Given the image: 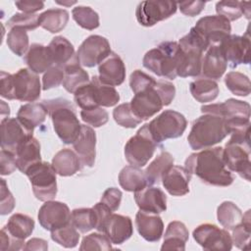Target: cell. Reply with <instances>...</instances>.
I'll return each instance as SVG.
<instances>
[{
  "label": "cell",
  "mask_w": 251,
  "mask_h": 251,
  "mask_svg": "<svg viewBox=\"0 0 251 251\" xmlns=\"http://www.w3.org/2000/svg\"><path fill=\"white\" fill-rule=\"evenodd\" d=\"M217 218L226 229L232 230L242 222L243 214L233 202L224 201L217 209Z\"/></svg>",
  "instance_id": "obj_40"
},
{
  "label": "cell",
  "mask_w": 251,
  "mask_h": 251,
  "mask_svg": "<svg viewBox=\"0 0 251 251\" xmlns=\"http://www.w3.org/2000/svg\"><path fill=\"white\" fill-rule=\"evenodd\" d=\"M7 25L10 28L20 27L25 30H33L39 26V15L17 13L9 19Z\"/></svg>",
  "instance_id": "obj_48"
},
{
  "label": "cell",
  "mask_w": 251,
  "mask_h": 251,
  "mask_svg": "<svg viewBox=\"0 0 251 251\" xmlns=\"http://www.w3.org/2000/svg\"><path fill=\"white\" fill-rule=\"evenodd\" d=\"M129 104L133 114L141 121L148 120L166 106L164 98L156 84L134 94Z\"/></svg>",
  "instance_id": "obj_17"
},
{
  "label": "cell",
  "mask_w": 251,
  "mask_h": 251,
  "mask_svg": "<svg viewBox=\"0 0 251 251\" xmlns=\"http://www.w3.org/2000/svg\"><path fill=\"white\" fill-rule=\"evenodd\" d=\"M134 200L139 210L147 213L160 214L167 210V196L165 192L153 185L134 192Z\"/></svg>",
  "instance_id": "obj_21"
},
{
  "label": "cell",
  "mask_w": 251,
  "mask_h": 251,
  "mask_svg": "<svg viewBox=\"0 0 251 251\" xmlns=\"http://www.w3.org/2000/svg\"><path fill=\"white\" fill-rule=\"evenodd\" d=\"M189 232L185 225L178 221H173L168 225L164 235V243L161 250H185Z\"/></svg>",
  "instance_id": "obj_31"
},
{
  "label": "cell",
  "mask_w": 251,
  "mask_h": 251,
  "mask_svg": "<svg viewBox=\"0 0 251 251\" xmlns=\"http://www.w3.org/2000/svg\"><path fill=\"white\" fill-rule=\"evenodd\" d=\"M80 118L84 123L92 126L93 127H100L108 122L109 115L107 111L104 110L102 107H95L91 109L81 110Z\"/></svg>",
  "instance_id": "obj_51"
},
{
  "label": "cell",
  "mask_w": 251,
  "mask_h": 251,
  "mask_svg": "<svg viewBox=\"0 0 251 251\" xmlns=\"http://www.w3.org/2000/svg\"><path fill=\"white\" fill-rule=\"evenodd\" d=\"M186 126L187 122L182 114L175 110H165L148 124V128L158 144L167 139L181 136Z\"/></svg>",
  "instance_id": "obj_11"
},
{
  "label": "cell",
  "mask_w": 251,
  "mask_h": 251,
  "mask_svg": "<svg viewBox=\"0 0 251 251\" xmlns=\"http://www.w3.org/2000/svg\"><path fill=\"white\" fill-rule=\"evenodd\" d=\"M34 226L35 224L31 217L25 214L17 213L10 217L5 227L8 232L14 237L20 240H25L29 235H31L34 229Z\"/></svg>",
  "instance_id": "obj_38"
},
{
  "label": "cell",
  "mask_w": 251,
  "mask_h": 251,
  "mask_svg": "<svg viewBox=\"0 0 251 251\" xmlns=\"http://www.w3.org/2000/svg\"><path fill=\"white\" fill-rule=\"evenodd\" d=\"M119 183L126 191L135 192L148 185L145 172L139 167L126 166L119 174Z\"/></svg>",
  "instance_id": "obj_33"
},
{
  "label": "cell",
  "mask_w": 251,
  "mask_h": 251,
  "mask_svg": "<svg viewBox=\"0 0 251 251\" xmlns=\"http://www.w3.org/2000/svg\"><path fill=\"white\" fill-rule=\"evenodd\" d=\"M32 133L33 129L18 118H6L1 121V148L15 154L18 146Z\"/></svg>",
  "instance_id": "obj_19"
},
{
  "label": "cell",
  "mask_w": 251,
  "mask_h": 251,
  "mask_svg": "<svg viewBox=\"0 0 251 251\" xmlns=\"http://www.w3.org/2000/svg\"><path fill=\"white\" fill-rule=\"evenodd\" d=\"M80 160L75 152L64 148L57 152L52 159V167L61 176H70L80 170Z\"/></svg>",
  "instance_id": "obj_32"
},
{
  "label": "cell",
  "mask_w": 251,
  "mask_h": 251,
  "mask_svg": "<svg viewBox=\"0 0 251 251\" xmlns=\"http://www.w3.org/2000/svg\"><path fill=\"white\" fill-rule=\"evenodd\" d=\"M122 196H123V193L120 189L116 187H110L104 191L100 202L106 205L112 212H115L120 207Z\"/></svg>",
  "instance_id": "obj_54"
},
{
  "label": "cell",
  "mask_w": 251,
  "mask_h": 251,
  "mask_svg": "<svg viewBox=\"0 0 251 251\" xmlns=\"http://www.w3.org/2000/svg\"><path fill=\"white\" fill-rule=\"evenodd\" d=\"M1 175L2 176H8L14 173V171L17 168V163H16V157L15 154L2 149L1 150Z\"/></svg>",
  "instance_id": "obj_57"
},
{
  "label": "cell",
  "mask_w": 251,
  "mask_h": 251,
  "mask_svg": "<svg viewBox=\"0 0 251 251\" xmlns=\"http://www.w3.org/2000/svg\"><path fill=\"white\" fill-rule=\"evenodd\" d=\"M113 118L119 126L126 128H133L142 122L133 114L129 103H124L116 107L113 111Z\"/></svg>",
  "instance_id": "obj_47"
},
{
  "label": "cell",
  "mask_w": 251,
  "mask_h": 251,
  "mask_svg": "<svg viewBox=\"0 0 251 251\" xmlns=\"http://www.w3.org/2000/svg\"><path fill=\"white\" fill-rule=\"evenodd\" d=\"M75 102L81 110L95 107H112L120 101V94L114 86L104 84L97 75L77 89L75 93Z\"/></svg>",
  "instance_id": "obj_7"
},
{
  "label": "cell",
  "mask_w": 251,
  "mask_h": 251,
  "mask_svg": "<svg viewBox=\"0 0 251 251\" xmlns=\"http://www.w3.org/2000/svg\"><path fill=\"white\" fill-rule=\"evenodd\" d=\"M0 103H1V118H2V120L9 118V115H10L9 106L3 100H1Z\"/></svg>",
  "instance_id": "obj_62"
},
{
  "label": "cell",
  "mask_w": 251,
  "mask_h": 251,
  "mask_svg": "<svg viewBox=\"0 0 251 251\" xmlns=\"http://www.w3.org/2000/svg\"><path fill=\"white\" fill-rule=\"evenodd\" d=\"M201 112L202 114H213L223 118L229 133L250 126V105L245 101L229 98L223 103L204 105L201 107Z\"/></svg>",
  "instance_id": "obj_8"
},
{
  "label": "cell",
  "mask_w": 251,
  "mask_h": 251,
  "mask_svg": "<svg viewBox=\"0 0 251 251\" xmlns=\"http://www.w3.org/2000/svg\"><path fill=\"white\" fill-rule=\"evenodd\" d=\"M180 60V47L178 42L164 41L156 48L146 52L142 64L144 68L158 76L175 79L177 76V69Z\"/></svg>",
  "instance_id": "obj_5"
},
{
  "label": "cell",
  "mask_w": 251,
  "mask_h": 251,
  "mask_svg": "<svg viewBox=\"0 0 251 251\" xmlns=\"http://www.w3.org/2000/svg\"><path fill=\"white\" fill-rule=\"evenodd\" d=\"M17 8L25 14H34L35 12L42 10L44 8V3L41 1H17L15 2Z\"/></svg>",
  "instance_id": "obj_60"
},
{
  "label": "cell",
  "mask_w": 251,
  "mask_h": 251,
  "mask_svg": "<svg viewBox=\"0 0 251 251\" xmlns=\"http://www.w3.org/2000/svg\"><path fill=\"white\" fill-rule=\"evenodd\" d=\"M54 66L65 68L71 63L77 61L73 44L63 36L54 37L48 45Z\"/></svg>",
  "instance_id": "obj_30"
},
{
  "label": "cell",
  "mask_w": 251,
  "mask_h": 251,
  "mask_svg": "<svg viewBox=\"0 0 251 251\" xmlns=\"http://www.w3.org/2000/svg\"><path fill=\"white\" fill-rule=\"evenodd\" d=\"M57 3L58 4H61V5H69V6H71V5H73V4H75V1H72V2H59V1H57Z\"/></svg>",
  "instance_id": "obj_64"
},
{
  "label": "cell",
  "mask_w": 251,
  "mask_h": 251,
  "mask_svg": "<svg viewBox=\"0 0 251 251\" xmlns=\"http://www.w3.org/2000/svg\"><path fill=\"white\" fill-rule=\"evenodd\" d=\"M64 73L63 86L70 93L75 94L77 89L90 81L88 73L80 67L78 60L65 67Z\"/></svg>",
  "instance_id": "obj_34"
},
{
  "label": "cell",
  "mask_w": 251,
  "mask_h": 251,
  "mask_svg": "<svg viewBox=\"0 0 251 251\" xmlns=\"http://www.w3.org/2000/svg\"><path fill=\"white\" fill-rule=\"evenodd\" d=\"M69 22V13L64 9H49L39 15V25L51 33L62 31Z\"/></svg>",
  "instance_id": "obj_39"
},
{
  "label": "cell",
  "mask_w": 251,
  "mask_h": 251,
  "mask_svg": "<svg viewBox=\"0 0 251 251\" xmlns=\"http://www.w3.org/2000/svg\"><path fill=\"white\" fill-rule=\"evenodd\" d=\"M243 16L246 17L247 20L250 19V2H241Z\"/></svg>",
  "instance_id": "obj_63"
},
{
  "label": "cell",
  "mask_w": 251,
  "mask_h": 251,
  "mask_svg": "<svg viewBox=\"0 0 251 251\" xmlns=\"http://www.w3.org/2000/svg\"><path fill=\"white\" fill-rule=\"evenodd\" d=\"M24 60L29 70L35 74H42L54 66L48 46L33 43L29 46Z\"/></svg>",
  "instance_id": "obj_29"
},
{
  "label": "cell",
  "mask_w": 251,
  "mask_h": 251,
  "mask_svg": "<svg viewBox=\"0 0 251 251\" xmlns=\"http://www.w3.org/2000/svg\"><path fill=\"white\" fill-rule=\"evenodd\" d=\"M227 89L237 96H248L251 91V82L247 75L239 72H229L225 76Z\"/></svg>",
  "instance_id": "obj_43"
},
{
  "label": "cell",
  "mask_w": 251,
  "mask_h": 251,
  "mask_svg": "<svg viewBox=\"0 0 251 251\" xmlns=\"http://www.w3.org/2000/svg\"><path fill=\"white\" fill-rule=\"evenodd\" d=\"M250 143L229 141L224 149V159L230 172L237 173L241 177L250 180L251 162H250Z\"/></svg>",
  "instance_id": "obj_16"
},
{
  "label": "cell",
  "mask_w": 251,
  "mask_h": 251,
  "mask_svg": "<svg viewBox=\"0 0 251 251\" xmlns=\"http://www.w3.org/2000/svg\"><path fill=\"white\" fill-rule=\"evenodd\" d=\"M110 239L106 236V234L103 233H90L89 235H86L83 237L81 244L79 246V250H110L112 249Z\"/></svg>",
  "instance_id": "obj_49"
},
{
  "label": "cell",
  "mask_w": 251,
  "mask_h": 251,
  "mask_svg": "<svg viewBox=\"0 0 251 251\" xmlns=\"http://www.w3.org/2000/svg\"><path fill=\"white\" fill-rule=\"evenodd\" d=\"M251 234V217L250 210L243 215L242 222L232 229V243L239 249H248Z\"/></svg>",
  "instance_id": "obj_45"
},
{
  "label": "cell",
  "mask_w": 251,
  "mask_h": 251,
  "mask_svg": "<svg viewBox=\"0 0 251 251\" xmlns=\"http://www.w3.org/2000/svg\"><path fill=\"white\" fill-rule=\"evenodd\" d=\"M192 235L194 240L205 250L229 251L232 248L229 232L215 225H200L193 230Z\"/></svg>",
  "instance_id": "obj_13"
},
{
  "label": "cell",
  "mask_w": 251,
  "mask_h": 251,
  "mask_svg": "<svg viewBox=\"0 0 251 251\" xmlns=\"http://www.w3.org/2000/svg\"><path fill=\"white\" fill-rule=\"evenodd\" d=\"M42 103L48 110L53 128L59 138L65 144H73L81 129L74 105L64 98L44 100Z\"/></svg>",
  "instance_id": "obj_3"
},
{
  "label": "cell",
  "mask_w": 251,
  "mask_h": 251,
  "mask_svg": "<svg viewBox=\"0 0 251 251\" xmlns=\"http://www.w3.org/2000/svg\"><path fill=\"white\" fill-rule=\"evenodd\" d=\"M227 68V63L219 45H212L207 49L202 58L201 73L206 78L219 79L223 76Z\"/></svg>",
  "instance_id": "obj_28"
},
{
  "label": "cell",
  "mask_w": 251,
  "mask_h": 251,
  "mask_svg": "<svg viewBox=\"0 0 251 251\" xmlns=\"http://www.w3.org/2000/svg\"><path fill=\"white\" fill-rule=\"evenodd\" d=\"M51 238L53 241L65 248H74L78 243L79 233L78 230L70 222L63 226L52 230Z\"/></svg>",
  "instance_id": "obj_42"
},
{
  "label": "cell",
  "mask_w": 251,
  "mask_h": 251,
  "mask_svg": "<svg viewBox=\"0 0 251 251\" xmlns=\"http://www.w3.org/2000/svg\"><path fill=\"white\" fill-rule=\"evenodd\" d=\"M82 166L93 167L96 157V133L92 127L81 125L80 132L73 143Z\"/></svg>",
  "instance_id": "obj_23"
},
{
  "label": "cell",
  "mask_w": 251,
  "mask_h": 251,
  "mask_svg": "<svg viewBox=\"0 0 251 251\" xmlns=\"http://www.w3.org/2000/svg\"><path fill=\"white\" fill-rule=\"evenodd\" d=\"M64 69L58 66H52L45 72L42 77V89L48 90L59 86L64 80Z\"/></svg>",
  "instance_id": "obj_53"
},
{
  "label": "cell",
  "mask_w": 251,
  "mask_h": 251,
  "mask_svg": "<svg viewBox=\"0 0 251 251\" xmlns=\"http://www.w3.org/2000/svg\"><path fill=\"white\" fill-rule=\"evenodd\" d=\"M7 45L17 56L25 55L28 46V35L26 31L20 27H13L7 35Z\"/></svg>",
  "instance_id": "obj_46"
},
{
  "label": "cell",
  "mask_w": 251,
  "mask_h": 251,
  "mask_svg": "<svg viewBox=\"0 0 251 251\" xmlns=\"http://www.w3.org/2000/svg\"><path fill=\"white\" fill-rule=\"evenodd\" d=\"M37 218L44 229L52 231L71 222V211L67 204L50 200L40 207Z\"/></svg>",
  "instance_id": "obj_20"
},
{
  "label": "cell",
  "mask_w": 251,
  "mask_h": 251,
  "mask_svg": "<svg viewBox=\"0 0 251 251\" xmlns=\"http://www.w3.org/2000/svg\"><path fill=\"white\" fill-rule=\"evenodd\" d=\"M191 174L180 166H172L163 176L162 183L173 196H183L189 192Z\"/></svg>",
  "instance_id": "obj_26"
},
{
  "label": "cell",
  "mask_w": 251,
  "mask_h": 251,
  "mask_svg": "<svg viewBox=\"0 0 251 251\" xmlns=\"http://www.w3.org/2000/svg\"><path fill=\"white\" fill-rule=\"evenodd\" d=\"M15 157L17 168L25 175L29 168L41 162L40 144L38 140L33 136L25 140L18 146L15 152Z\"/></svg>",
  "instance_id": "obj_27"
},
{
  "label": "cell",
  "mask_w": 251,
  "mask_h": 251,
  "mask_svg": "<svg viewBox=\"0 0 251 251\" xmlns=\"http://www.w3.org/2000/svg\"><path fill=\"white\" fill-rule=\"evenodd\" d=\"M216 12L228 22L238 20L243 16L241 2L238 1H220L216 4Z\"/></svg>",
  "instance_id": "obj_50"
},
{
  "label": "cell",
  "mask_w": 251,
  "mask_h": 251,
  "mask_svg": "<svg viewBox=\"0 0 251 251\" xmlns=\"http://www.w3.org/2000/svg\"><path fill=\"white\" fill-rule=\"evenodd\" d=\"M98 72L100 81L107 85H121L126 78V66L124 61L115 52H111L99 65Z\"/></svg>",
  "instance_id": "obj_24"
},
{
  "label": "cell",
  "mask_w": 251,
  "mask_h": 251,
  "mask_svg": "<svg viewBox=\"0 0 251 251\" xmlns=\"http://www.w3.org/2000/svg\"><path fill=\"white\" fill-rule=\"evenodd\" d=\"M96 215L92 208L75 209L71 213V223L81 233L96 227Z\"/></svg>",
  "instance_id": "obj_41"
},
{
  "label": "cell",
  "mask_w": 251,
  "mask_h": 251,
  "mask_svg": "<svg viewBox=\"0 0 251 251\" xmlns=\"http://www.w3.org/2000/svg\"><path fill=\"white\" fill-rule=\"evenodd\" d=\"M1 212L2 216L11 213L15 208V198L8 189L7 183L4 178H1Z\"/></svg>",
  "instance_id": "obj_56"
},
{
  "label": "cell",
  "mask_w": 251,
  "mask_h": 251,
  "mask_svg": "<svg viewBox=\"0 0 251 251\" xmlns=\"http://www.w3.org/2000/svg\"><path fill=\"white\" fill-rule=\"evenodd\" d=\"M180 47V60L177 69V76H197L201 74L203 52L208 45L195 32L193 27L178 41Z\"/></svg>",
  "instance_id": "obj_6"
},
{
  "label": "cell",
  "mask_w": 251,
  "mask_h": 251,
  "mask_svg": "<svg viewBox=\"0 0 251 251\" xmlns=\"http://www.w3.org/2000/svg\"><path fill=\"white\" fill-rule=\"evenodd\" d=\"M135 226L138 233L149 242H157L164 231V223L158 214L139 210L135 215Z\"/></svg>",
  "instance_id": "obj_25"
},
{
  "label": "cell",
  "mask_w": 251,
  "mask_h": 251,
  "mask_svg": "<svg viewBox=\"0 0 251 251\" xmlns=\"http://www.w3.org/2000/svg\"><path fill=\"white\" fill-rule=\"evenodd\" d=\"M177 9L175 1H142L135 10L137 22L143 26H153L173 16Z\"/></svg>",
  "instance_id": "obj_14"
},
{
  "label": "cell",
  "mask_w": 251,
  "mask_h": 251,
  "mask_svg": "<svg viewBox=\"0 0 251 251\" xmlns=\"http://www.w3.org/2000/svg\"><path fill=\"white\" fill-rule=\"evenodd\" d=\"M0 78V94L3 98L34 102L40 97V79L37 74L28 69H21L14 75L2 71Z\"/></svg>",
  "instance_id": "obj_2"
},
{
  "label": "cell",
  "mask_w": 251,
  "mask_h": 251,
  "mask_svg": "<svg viewBox=\"0 0 251 251\" xmlns=\"http://www.w3.org/2000/svg\"><path fill=\"white\" fill-rule=\"evenodd\" d=\"M102 232L113 244H123L133 233L131 219L127 216L112 213L105 221Z\"/></svg>",
  "instance_id": "obj_22"
},
{
  "label": "cell",
  "mask_w": 251,
  "mask_h": 251,
  "mask_svg": "<svg viewBox=\"0 0 251 251\" xmlns=\"http://www.w3.org/2000/svg\"><path fill=\"white\" fill-rule=\"evenodd\" d=\"M48 110L43 103H27L20 107L17 118L31 129L40 126L46 119Z\"/></svg>",
  "instance_id": "obj_36"
},
{
  "label": "cell",
  "mask_w": 251,
  "mask_h": 251,
  "mask_svg": "<svg viewBox=\"0 0 251 251\" xmlns=\"http://www.w3.org/2000/svg\"><path fill=\"white\" fill-rule=\"evenodd\" d=\"M25 247V240H20L13 235H11L5 226L1 229V235H0V250L6 251V250H20L24 249Z\"/></svg>",
  "instance_id": "obj_55"
},
{
  "label": "cell",
  "mask_w": 251,
  "mask_h": 251,
  "mask_svg": "<svg viewBox=\"0 0 251 251\" xmlns=\"http://www.w3.org/2000/svg\"><path fill=\"white\" fill-rule=\"evenodd\" d=\"M92 209L95 212L96 215V229L100 232H102L103 230V226L105 221L107 220V218L113 213L106 205H104L102 202H98L97 204H95Z\"/></svg>",
  "instance_id": "obj_59"
},
{
  "label": "cell",
  "mask_w": 251,
  "mask_h": 251,
  "mask_svg": "<svg viewBox=\"0 0 251 251\" xmlns=\"http://www.w3.org/2000/svg\"><path fill=\"white\" fill-rule=\"evenodd\" d=\"M174 161L175 159L171 153L167 151L160 153L144 171L148 185L158 184L165 173L174 165Z\"/></svg>",
  "instance_id": "obj_35"
},
{
  "label": "cell",
  "mask_w": 251,
  "mask_h": 251,
  "mask_svg": "<svg viewBox=\"0 0 251 251\" xmlns=\"http://www.w3.org/2000/svg\"><path fill=\"white\" fill-rule=\"evenodd\" d=\"M205 2L203 1H183L177 3L180 12L189 17H194L199 15L205 8Z\"/></svg>",
  "instance_id": "obj_58"
},
{
  "label": "cell",
  "mask_w": 251,
  "mask_h": 251,
  "mask_svg": "<svg viewBox=\"0 0 251 251\" xmlns=\"http://www.w3.org/2000/svg\"><path fill=\"white\" fill-rule=\"evenodd\" d=\"M109 41L101 35H90L78 47L76 56L81 66L93 68L100 65L111 53Z\"/></svg>",
  "instance_id": "obj_15"
},
{
  "label": "cell",
  "mask_w": 251,
  "mask_h": 251,
  "mask_svg": "<svg viewBox=\"0 0 251 251\" xmlns=\"http://www.w3.org/2000/svg\"><path fill=\"white\" fill-rule=\"evenodd\" d=\"M219 46L230 68L250 63V38L248 33L243 36L230 34Z\"/></svg>",
  "instance_id": "obj_18"
},
{
  "label": "cell",
  "mask_w": 251,
  "mask_h": 251,
  "mask_svg": "<svg viewBox=\"0 0 251 251\" xmlns=\"http://www.w3.org/2000/svg\"><path fill=\"white\" fill-rule=\"evenodd\" d=\"M25 250H47L48 249V242L41 238H31L28 240L25 247Z\"/></svg>",
  "instance_id": "obj_61"
},
{
  "label": "cell",
  "mask_w": 251,
  "mask_h": 251,
  "mask_svg": "<svg viewBox=\"0 0 251 251\" xmlns=\"http://www.w3.org/2000/svg\"><path fill=\"white\" fill-rule=\"evenodd\" d=\"M156 82L154 77L140 70H135L129 77V86L134 94L154 86Z\"/></svg>",
  "instance_id": "obj_52"
},
{
  "label": "cell",
  "mask_w": 251,
  "mask_h": 251,
  "mask_svg": "<svg viewBox=\"0 0 251 251\" xmlns=\"http://www.w3.org/2000/svg\"><path fill=\"white\" fill-rule=\"evenodd\" d=\"M189 90L193 98L200 103L214 101L220 91L218 83L206 77H200L190 82Z\"/></svg>",
  "instance_id": "obj_37"
},
{
  "label": "cell",
  "mask_w": 251,
  "mask_h": 251,
  "mask_svg": "<svg viewBox=\"0 0 251 251\" xmlns=\"http://www.w3.org/2000/svg\"><path fill=\"white\" fill-rule=\"evenodd\" d=\"M157 145L149 131L148 124H145L126 143V160L131 166L142 168L153 157Z\"/></svg>",
  "instance_id": "obj_10"
},
{
  "label": "cell",
  "mask_w": 251,
  "mask_h": 251,
  "mask_svg": "<svg viewBox=\"0 0 251 251\" xmlns=\"http://www.w3.org/2000/svg\"><path fill=\"white\" fill-rule=\"evenodd\" d=\"M73 19L82 28L93 30L99 26V16L90 7L77 6L72 11Z\"/></svg>",
  "instance_id": "obj_44"
},
{
  "label": "cell",
  "mask_w": 251,
  "mask_h": 251,
  "mask_svg": "<svg viewBox=\"0 0 251 251\" xmlns=\"http://www.w3.org/2000/svg\"><path fill=\"white\" fill-rule=\"evenodd\" d=\"M195 32L208 45H219L224 39L230 35V23L222 16H206L199 19L193 26Z\"/></svg>",
  "instance_id": "obj_12"
},
{
  "label": "cell",
  "mask_w": 251,
  "mask_h": 251,
  "mask_svg": "<svg viewBox=\"0 0 251 251\" xmlns=\"http://www.w3.org/2000/svg\"><path fill=\"white\" fill-rule=\"evenodd\" d=\"M184 168L195 175L202 182L214 186H228L234 176L227 169L224 159V148H206L190 154L184 163Z\"/></svg>",
  "instance_id": "obj_1"
},
{
  "label": "cell",
  "mask_w": 251,
  "mask_h": 251,
  "mask_svg": "<svg viewBox=\"0 0 251 251\" xmlns=\"http://www.w3.org/2000/svg\"><path fill=\"white\" fill-rule=\"evenodd\" d=\"M229 129L223 118L213 114H203L191 126L187 140L193 150L206 149L223 141Z\"/></svg>",
  "instance_id": "obj_4"
},
{
  "label": "cell",
  "mask_w": 251,
  "mask_h": 251,
  "mask_svg": "<svg viewBox=\"0 0 251 251\" xmlns=\"http://www.w3.org/2000/svg\"><path fill=\"white\" fill-rule=\"evenodd\" d=\"M56 172L52 164L39 162L25 173L28 177L34 196L43 202L53 200L57 195Z\"/></svg>",
  "instance_id": "obj_9"
}]
</instances>
